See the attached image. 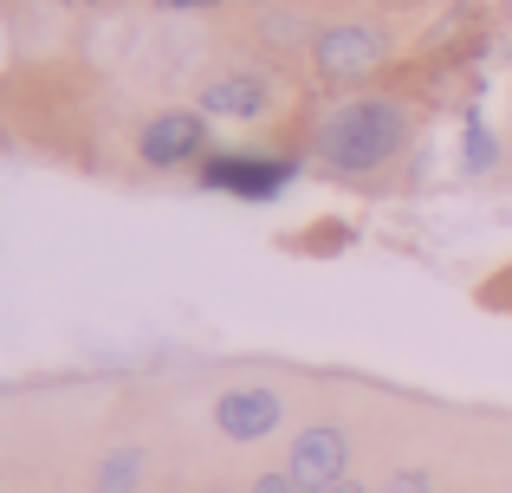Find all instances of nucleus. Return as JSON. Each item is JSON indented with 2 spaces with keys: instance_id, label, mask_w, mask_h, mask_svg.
<instances>
[{
  "instance_id": "1",
  "label": "nucleus",
  "mask_w": 512,
  "mask_h": 493,
  "mask_svg": "<svg viewBox=\"0 0 512 493\" xmlns=\"http://www.w3.org/2000/svg\"><path fill=\"white\" fill-rule=\"evenodd\" d=\"M415 137V111L402 98H383V91H350L338 98L325 117L312 124V156L325 176L363 182V176H383Z\"/></svg>"
},
{
  "instance_id": "2",
  "label": "nucleus",
  "mask_w": 512,
  "mask_h": 493,
  "mask_svg": "<svg viewBox=\"0 0 512 493\" xmlns=\"http://www.w3.org/2000/svg\"><path fill=\"white\" fill-rule=\"evenodd\" d=\"M396 59V33H389L383 20H370V13H350V20H325L312 39V52H305V65H312V78L325 91H357L370 85L383 65Z\"/></svg>"
},
{
  "instance_id": "13",
  "label": "nucleus",
  "mask_w": 512,
  "mask_h": 493,
  "mask_svg": "<svg viewBox=\"0 0 512 493\" xmlns=\"http://www.w3.org/2000/svg\"><path fill=\"white\" fill-rule=\"evenodd\" d=\"M156 13H214V7H227V0H150Z\"/></svg>"
},
{
  "instance_id": "10",
  "label": "nucleus",
  "mask_w": 512,
  "mask_h": 493,
  "mask_svg": "<svg viewBox=\"0 0 512 493\" xmlns=\"http://www.w3.org/2000/svg\"><path fill=\"white\" fill-rule=\"evenodd\" d=\"M370 493H435V468H422V461H415V468H396L383 487H370Z\"/></svg>"
},
{
  "instance_id": "18",
  "label": "nucleus",
  "mask_w": 512,
  "mask_h": 493,
  "mask_svg": "<svg viewBox=\"0 0 512 493\" xmlns=\"http://www.w3.org/2000/svg\"><path fill=\"white\" fill-rule=\"evenodd\" d=\"M46 7H52V0H46Z\"/></svg>"
},
{
  "instance_id": "17",
  "label": "nucleus",
  "mask_w": 512,
  "mask_h": 493,
  "mask_svg": "<svg viewBox=\"0 0 512 493\" xmlns=\"http://www.w3.org/2000/svg\"><path fill=\"white\" fill-rule=\"evenodd\" d=\"M325 493H363V481H338V487H325Z\"/></svg>"
},
{
  "instance_id": "15",
  "label": "nucleus",
  "mask_w": 512,
  "mask_h": 493,
  "mask_svg": "<svg viewBox=\"0 0 512 493\" xmlns=\"http://www.w3.org/2000/svg\"><path fill=\"white\" fill-rule=\"evenodd\" d=\"M227 7H247V13H260V7H273V0H227Z\"/></svg>"
},
{
  "instance_id": "14",
  "label": "nucleus",
  "mask_w": 512,
  "mask_h": 493,
  "mask_svg": "<svg viewBox=\"0 0 512 493\" xmlns=\"http://www.w3.org/2000/svg\"><path fill=\"white\" fill-rule=\"evenodd\" d=\"M370 7H389V13H409V7H428V0H370Z\"/></svg>"
},
{
  "instance_id": "8",
  "label": "nucleus",
  "mask_w": 512,
  "mask_h": 493,
  "mask_svg": "<svg viewBox=\"0 0 512 493\" xmlns=\"http://www.w3.org/2000/svg\"><path fill=\"white\" fill-rule=\"evenodd\" d=\"M253 39H260L273 59H305L318 39V20L305 7H292V0H273V7L253 13Z\"/></svg>"
},
{
  "instance_id": "4",
  "label": "nucleus",
  "mask_w": 512,
  "mask_h": 493,
  "mask_svg": "<svg viewBox=\"0 0 512 493\" xmlns=\"http://www.w3.org/2000/svg\"><path fill=\"white\" fill-rule=\"evenodd\" d=\"M273 104H279V85L260 65H227V72L201 78L195 91V111H208L214 124H260Z\"/></svg>"
},
{
  "instance_id": "16",
  "label": "nucleus",
  "mask_w": 512,
  "mask_h": 493,
  "mask_svg": "<svg viewBox=\"0 0 512 493\" xmlns=\"http://www.w3.org/2000/svg\"><path fill=\"white\" fill-rule=\"evenodd\" d=\"M201 493H247V487H227V481H208Z\"/></svg>"
},
{
  "instance_id": "12",
  "label": "nucleus",
  "mask_w": 512,
  "mask_h": 493,
  "mask_svg": "<svg viewBox=\"0 0 512 493\" xmlns=\"http://www.w3.org/2000/svg\"><path fill=\"white\" fill-rule=\"evenodd\" d=\"M493 163V137L480 124H467V169H487Z\"/></svg>"
},
{
  "instance_id": "3",
  "label": "nucleus",
  "mask_w": 512,
  "mask_h": 493,
  "mask_svg": "<svg viewBox=\"0 0 512 493\" xmlns=\"http://www.w3.org/2000/svg\"><path fill=\"white\" fill-rule=\"evenodd\" d=\"M208 143H214V117L208 111H195V104H175V111H156L150 124L137 130V156H143V169H201L208 163Z\"/></svg>"
},
{
  "instance_id": "9",
  "label": "nucleus",
  "mask_w": 512,
  "mask_h": 493,
  "mask_svg": "<svg viewBox=\"0 0 512 493\" xmlns=\"http://www.w3.org/2000/svg\"><path fill=\"white\" fill-rule=\"evenodd\" d=\"M143 481H150V448L143 442H117L91 468V493H143Z\"/></svg>"
},
{
  "instance_id": "7",
  "label": "nucleus",
  "mask_w": 512,
  "mask_h": 493,
  "mask_svg": "<svg viewBox=\"0 0 512 493\" xmlns=\"http://www.w3.org/2000/svg\"><path fill=\"white\" fill-rule=\"evenodd\" d=\"M286 176H292V163H279V156H253V150H214L208 163H201V182L240 195V202H266V195H279Z\"/></svg>"
},
{
  "instance_id": "6",
  "label": "nucleus",
  "mask_w": 512,
  "mask_h": 493,
  "mask_svg": "<svg viewBox=\"0 0 512 493\" xmlns=\"http://www.w3.org/2000/svg\"><path fill=\"white\" fill-rule=\"evenodd\" d=\"M286 468L305 493H325V487L350 481V429L344 422H305L286 448Z\"/></svg>"
},
{
  "instance_id": "11",
  "label": "nucleus",
  "mask_w": 512,
  "mask_h": 493,
  "mask_svg": "<svg viewBox=\"0 0 512 493\" xmlns=\"http://www.w3.org/2000/svg\"><path fill=\"white\" fill-rule=\"evenodd\" d=\"M247 493H305V487L292 481V468L279 461V468H260V474H253V481H247Z\"/></svg>"
},
{
  "instance_id": "5",
  "label": "nucleus",
  "mask_w": 512,
  "mask_h": 493,
  "mask_svg": "<svg viewBox=\"0 0 512 493\" xmlns=\"http://www.w3.org/2000/svg\"><path fill=\"white\" fill-rule=\"evenodd\" d=\"M208 422H214L221 442L253 448V442H266V435H279V422H286V396H279L273 383H234V390L214 396Z\"/></svg>"
}]
</instances>
